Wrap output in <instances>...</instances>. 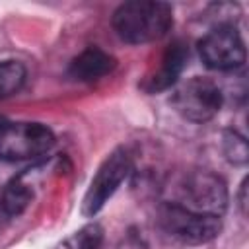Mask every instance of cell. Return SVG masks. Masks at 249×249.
Returning <instances> with one entry per match:
<instances>
[{
  "mask_svg": "<svg viewBox=\"0 0 249 249\" xmlns=\"http://www.w3.org/2000/svg\"><path fill=\"white\" fill-rule=\"evenodd\" d=\"M173 25V8L160 0H130L113 14L117 35L130 45H144L161 39Z\"/></svg>",
  "mask_w": 249,
  "mask_h": 249,
  "instance_id": "1",
  "label": "cell"
},
{
  "mask_svg": "<svg viewBox=\"0 0 249 249\" xmlns=\"http://www.w3.org/2000/svg\"><path fill=\"white\" fill-rule=\"evenodd\" d=\"M169 202H175L198 214L222 218L228 206V189L224 179L216 173L206 169H195L179 177L173 187V198Z\"/></svg>",
  "mask_w": 249,
  "mask_h": 249,
  "instance_id": "2",
  "label": "cell"
},
{
  "mask_svg": "<svg viewBox=\"0 0 249 249\" xmlns=\"http://www.w3.org/2000/svg\"><path fill=\"white\" fill-rule=\"evenodd\" d=\"M160 230L175 243L181 245H202L218 237L222 230V218L210 214H198L187 210L175 202H161L158 208Z\"/></svg>",
  "mask_w": 249,
  "mask_h": 249,
  "instance_id": "3",
  "label": "cell"
},
{
  "mask_svg": "<svg viewBox=\"0 0 249 249\" xmlns=\"http://www.w3.org/2000/svg\"><path fill=\"white\" fill-rule=\"evenodd\" d=\"M53 146L54 134L41 123H6L0 128V160H37L45 156Z\"/></svg>",
  "mask_w": 249,
  "mask_h": 249,
  "instance_id": "4",
  "label": "cell"
},
{
  "mask_svg": "<svg viewBox=\"0 0 249 249\" xmlns=\"http://www.w3.org/2000/svg\"><path fill=\"white\" fill-rule=\"evenodd\" d=\"M132 169V161L130 156L124 148H117L113 150L97 167L86 195L82 200V214L86 218L95 216L105 202L115 195V191L121 187V183L128 177Z\"/></svg>",
  "mask_w": 249,
  "mask_h": 249,
  "instance_id": "5",
  "label": "cell"
},
{
  "mask_svg": "<svg viewBox=\"0 0 249 249\" xmlns=\"http://www.w3.org/2000/svg\"><path fill=\"white\" fill-rule=\"evenodd\" d=\"M222 89L210 78L195 76L181 84L173 93V107L175 111L191 121V123H206L210 121L222 107Z\"/></svg>",
  "mask_w": 249,
  "mask_h": 249,
  "instance_id": "6",
  "label": "cell"
},
{
  "mask_svg": "<svg viewBox=\"0 0 249 249\" xmlns=\"http://www.w3.org/2000/svg\"><path fill=\"white\" fill-rule=\"evenodd\" d=\"M202 62L220 72L235 70L245 62V43L231 23H220L198 41Z\"/></svg>",
  "mask_w": 249,
  "mask_h": 249,
  "instance_id": "7",
  "label": "cell"
},
{
  "mask_svg": "<svg viewBox=\"0 0 249 249\" xmlns=\"http://www.w3.org/2000/svg\"><path fill=\"white\" fill-rule=\"evenodd\" d=\"M189 60V49L183 41H173L171 45H167V49L163 51L158 68L142 82V88L148 93H158L163 89H169L177 78L181 76L185 64Z\"/></svg>",
  "mask_w": 249,
  "mask_h": 249,
  "instance_id": "8",
  "label": "cell"
},
{
  "mask_svg": "<svg viewBox=\"0 0 249 249\" xmlns=\"http://www.w3.org/2000/svg\"><path fill=\"white\" fill-rule=\"evenodd\" d=\"M115 68V58L99 47H88L72 58L68 74L78 82H95Z\"/></svg>",
  "mask_w": 249,
  "mask_h": 249,
  "instance_id": "9",
  "label": "cell"
},
{
  "mask_svg": "<svg viewBox=\"0 0 249 249\" xmlns=\"http://www.w3.org/2000/svg\"><path fill=\"white\" fill-rule=\"evenodd\" d=\"M33 200V187L25 181V175L12 177L0 196V210L6 218H16L25 212Z\"/></svg>",
  "mask_w": 249,
  "mask_h": 249,
  "instance_id": "10",
  "label": "cell"
},
{
  "mask_svg": "<svg viewBox=\"0 0 249 249\" xmlns=\"http://www.w3.org/2000/svg\"><path fill=\"white\" fill-rule=\"evenodd\" d=\"M25 82V66L18 60L0 62V99L12 97L21 89Z\"/></svg>",
  "mask_w": 249,
  "mask_h": 249,
  "instance_id": "11",
  "label": "cell"
},
{
  "mask_svg": "<svg viewBox=\"0 0 249 249\" xmlns=\"http://www.w3.org/2000/svg\"><path fill=\"white\" fill-rule=\"evenodd\" d=\"M101 243H103V228L97 222H89L66 241V247L68 249H99Z\"/></svg>",
  "mask_w": 249,
  "mask_h": 249,
  "instance_id": "12",
  "label": "cell"
},
{
  "mask_svg": "<svg viewBox=\"0 0 249 249\" xmlns=\"http://www.w3.org/2000/svg\"><path fill=\"white\" fill-rule=\"evenodd\" d=\"M222 148H224V156H226L228 161H231V163H235V165L247 163V158H249L247 140H245L237 130H226V132H224Z\"/></svg>",
  "mask_w": 249,
  "mask_h": 249,
  "instance_id": "13",
  "label": "cell"
},
{
  "mask_svg": "<svg viewBox=\"0 0 249 249\" xmlns=\"http://www.w3.org/2000/svg\"><path fill=\"white\" fill-rule=\"evenodd\" d=\"M117 249H150V243L146 241V237L136 231V230H128L124 233V237L119 241Z\"/></svg>",
  "mask_w": 249,
  "mask_h": 249,
  "instance_id": "14",
  "label": "cell"
},
{
  "mask_svg": "<svg viewBox=\"0 0 249 249\" xmlns=\"http://www.w3.org/2000/svg\"><path fill=\"white\" fill-rule=\"evenodd\" d=\"M237 198H239L241 214L245 216V214H247V179H243V183H241V187H239V195H237Z\"/></svg>",
  "mask_w": 249,
  "mask_h": 249,
  "instance_id": "15",
  "label": "cell"
},
{
  "mask_svg": "<svg viewBox=\"0 0 249 249\" xmlns=\"http://www.w3.org/2000/svg\"><path fill=\"white\" fill-rule=\"evenodd\" d=\"M6 123H8V121H6V119H4V117H0V128H2V126H4V124H6Z\"/></svg>",
  "mask_w": 249,
  "mask_h": 249,
  "instance_id": "16",
  "label": "cell"
},
{
  "mask_svg": "<svg viewBox=\"0 0 249 249\" xmlns=\"http://www.w3.org/2000/svg\"><path fill=\"white\" fill-rule=\"evenodd\" d=\"M0 216H4V214H2V210H0ZM4 218H6V216H4ZM0 222H2V218H0Z\"/></svg>",
  "mask_w": 249,
  "mask_h": 249,
  "instance_id": "17",
  "label": "cell"
}]
</instances>
